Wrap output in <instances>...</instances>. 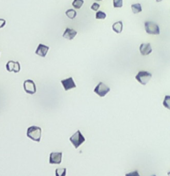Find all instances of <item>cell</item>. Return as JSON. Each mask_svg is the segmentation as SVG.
Listing matches in <instances>:
<instances>
[{
    "instance_id": "obj_1",
    "label": "cell",
    "mask_w": 170,
    "mask_h": 176,
    "mask_svg": "<svg viewBox=\"0 0 170 176\" xmlns=\"http://www.w3.org/2000/svg\"><path fill=\"white\" fill-rule=\"evenodd\" d=\"M27 137L33 141L39 142L41 139V128L38 126H30L27 129Z\"/></svg>"
},
{
    "instance_id": "obj_2",
    "label": "cell",
    "mask_w": 170,
    "mask_h": 176,
    "mask_svg": "<svg viewBox=\"0 0 170 176\" xmlns=\"http://www.w3.org/2000/svg\"><path fill=\"white\" fill-rule=\"evenodd\" d=\"M69 140H70V142L72 143V145L74 146V148H76V149H77V148L85 141V137L83 136V134L80 132V130H77L76 132H75L73 135L71 136Z\"/></svg>"
},
{
    "instance_id": "obj_3",
    "label": "cell",
    "mask_w": 170,
    "mask_h": 176,
    "mask_svg": "<svg viewBox=\"0 0 170 176\" xmlns=\"http://www.w3.org/2000/svg\"><path fill=\"white\" fill-rule=\"evenodd\" d=\"M144 27H145V31L148 34L151 35H159L160 34V29L159 26L152 21H146L144 23Z\"/></svg>"
},
{
    "instance_id": "obj_4",
    "label": "cell",
    "mask_w": 170,
    "mask_h": 176,
    "mask_svg": "<svg viewBox=\"0 0 170 176\" xmlns=\"http://www.w3.org/2000/svg\"><path fill=\"white\" fill-rule=\"evenodd\" d=\"M152 78V74L148 71H139L135 76V79L138 81L140 84L146 85L149 82V80Z\"/></svg>"
},
{
    "instance_id": "obj_5",
    "label": "cell",
    "mask_w": 170,
    "mask_h": 176,
    "mask_svg": "<svg viewBox=\"0 0 170 176\" xmlns=\"http://www.w3.org/2000/svg\"><path fill=\"white\" fill-rule=\"evenodd\" d=\"M109 91H110L109 86L104 84L103 82H99L98 84L96 85V87L94 88V93H96L97 95L100 97H104Z\"/></svg>"
},
{
    "instance_id": "obj_6",
    "label": "cell",
    "mask_w": 170,
    "mask_h": 176,
    "mask_svg": "<svg viewBox=\"0 0 170 176\" xmlns=\"http://www.w3.org/2000/svg\"><path fill=\"white\" fill-rule=\"evenodd\" d=\"M23 88H24L25 92L28 94H35L36 93V85H35L34 81L31 79H27L24 81Z\"/></svg>"
},
{
    "instance_id": "obj_7",
    "label": "cell",
    "mask_w": 170,
    "mask_h": 176,
    "mask_svg": "<svg viewBox=\"0 0 170 176\" xmlns=\"http://www.w3.org/2000/svg\"><path fill=\"white\" fill-rule=\"evenodd\" d=\"M20 69H21V66H20V63L18 62V61H8L7 64H6V70L9 71V72H14V73H18V72H20Z\"/></svg>"
},
{
    "instance_id": "obj_8",
    "label": "cell",
    "mask_w": 170,
    "mask_h": 176,
    "mask_svg": "<svg viewBox=\"0 0 170 176\" xmlns=\"http://www.w3.org/2000/svg\"><path fill=\"white\" fill-rule=\"evenodd\" d=\"M62 161V152H51L49 155L50 164H60Z\"/></svg>"
},
{
    "instance_id": "obj_9",
    "label": "cell",
    "mask_w": 170,
    "mask_h": 176,
    "mask_svg": "<svg viewBox=\"0 0 170 176\" xmlns=\"http://www.w3.org/2000/svg\"><path fill=\"white\" fill-rule=\"evenodd\" d=\"M61 84L63 85V88L65 91H68V90H70V89L76 88V84H75V82L72 77H69V78H67V79L61 80Z\"/></svg>"
},
{
    "instance_id": "obj_10",
    "label": "cell",
    "mask_w": 170,
    "mask_h": 176,
    "mask_svg": "<svg viewBox=\"0 0 170 176\" xmlns=\"http://www.w3.org/2000/svg\"><path fill=\"white\" fill-rule=\"evenodd\" d=\"M139 50H140L141 55H143V56L149 55L150 53L152 52V48H151L150 43H142L140 47H139Z\"/></svg>"
},
{
    "instance_id": "obj_11",
    "label": "cell",
    "mask_w": 170,
    "mask_h": 176,
    "mask_svg": "<svg viewBox=\"0 0 170 176\" xmlns=\"http://www.w3.org/2000/svg\"><path fill=\"white\" fill-rule=\"evenodd\" d=\"M49 50V47L47 45H44V44H39L37 49H36L35 53L38 55V56H41V57H45L47 52H48Z\"/></svg>"
},
{
    "instance_id": "obj_12",
    "label": "cell",
    "mask_w": 170,
    "mask_h": 176,
    "mask_svg": "<svg viewBox=\"0 0 170 176\" xmlns=\"http://www.w3.org/2000/svg\"><path fill=\"white\" fill-rule=\"evenodd\" d=\"M76 35H77L76 30L71 29V28H66L65 31L63 33V37L65 39H68V40H72Z\"/></svg>"
},
{
    "instance_id": "obj_13",
    "label": "cell",
    "mask_w": 170,
    "mask_h": 176,
    "mask_svg": "<svg viewBox=\"0 0 170 176\" xmlns=\"http://www.w3.org/2000/svg\"><path fill=\"white\" fill-rule=\"evenodd\" d=\"M112 29L114 32L116 33H121L122 29H123V22L122 21H117L112 25Z\"/></svg>"
},
{
    "instance_id": "obj_14",
    "label": "cell",
    "mask_w": 170,
    "mask_h": 176,
    "mask_svg": "<svg viewBox=\"0 0 170 176\" xmlns=\"http://www.w3.org/2000/svg\"><path fill=\"white\" fill-rule=\"evenodd\" d=\"M131 9H132V12L134 13V14H138V13H140L142 11V6H141L140 3L132 4L131 5Z\"/></svg>"
},
{
    "instance_id": "obj_15",
    "label": "cell",
    "mask_w": 170,
    "mask_h": 176,
    "mask_svg": "<svg viewBox=\"0 0 170 176\" xmlns=\"http://www.w3.org/2000/svg\"><path fill=\"white\" fill-rule=\"evenodd\" d=\"M83 4H84V0H73V2H72V6L77 9L81 8Z\"/></svg>"
},
{
    "instance_id": "obj_16",
    "label": "cell",
    "mask_w": 170,
    "mask_h": 176,
    "mask_svg": "<svg viewBox=\"0 0 170 176\" xmlns=\"http://www.w3.org/2000/svg\"><path fill=\"white\" fill-rule=\"evenodd\" d=\"M76 15H77V13L74 9H68L67 11H66V16L70 19H74L75 17H76Z\"/></svg>"
},
{
    "instance_id": "obj_17",
    "label": "cell",
    "mask_w": 170,
    "mask_h": 176,
    "mask_svg": "<svg viewBox=\"0 0 170 176\" xmlns=\"http://www.w3.org/2000/svg\"><path fill=\"white\" fill-rule=\"evenodd\" d=\"M163 106L165 108H167L168 110H170V95H166L165 97H164Z\"/></svg>"
},
{
    "instance_id": "obj_18",
    "label": "cell",
    "mask_w": 170,
    "mask_h": 176,
    "mask_svg": "<svg viewBox=\"0 0 170 176\" xmlns=\"http://www.w3.org/2000/svg\"><path fill=\"white\" fill-rule=\"evenodd\" d=\"M55 176H66V168H57L55 170Z\"/></svg>"
},
{
    "instance_id": "obj_19",
    "label": "cell",
    "mask_w": 170,
    "mask_h": 176,
    "mask_svg": "<svg viewBox=\"0 0 170 176\" xmlns=\"http://www.w3.org/2000/svg\"><path fill=\"white\" fill-rule=\"evenodd\" d=\"M95 18L96 19H105L106 18V13L103 12V11H97Z\"/></svg>"
},
{
    "instance_id": "obj_20",
    "label": "cell",
    "mask_w": 170,
    "mask_h": 176,
    "mask_svg": "<svg viewBox=\"0 0 170 176\" xmlns=\"http://www.w3.org/2000/svg\"><path fill=\"white\" fill-rule=\"evenodd\" d=\"M113 6L115 8H121L123 6V0H113Z\"/></svg>"
},
{
    "instance_id": "obj_21",
    "label": "cell",
    "mask_w": 170,
    "mask_h": 176,
    "mask_svg": "<svg viewBox=\"0 0 170 176\" xmlns=\"http://www.w3.org/2000/svg\"><path fill=\"white\" fill-rule=\"evenodd\" d=\"M99 8H100V5L99 3H97V2H95V3H93L92 5H91V9H92L93 11H98L99 10Z\"/></svg>"
},
{
    "instance_id": "obj_22",
    "label": "cell",
    "mask_w": 170,
    "mask_h": 176,
    "mask_svg": "<svg viewBox=\"0 0 170 176\" xmlns=\"http://www.w3.org/2000/svg\"><path fill=\"white\" fill-rule=\"evenodd\" d=\"M125 176H140V175H139L138 171H132V172H130V173H126V174H125Z\"/></svg>"
},
{
    "instance_id": "obj_23",
    "label": "cell",
    "mask_w": 170,
    "mask_h": 176,
    "mask_svg": "<svg viewBox=\"0 0 170 176\" xmlns=\"http://www.w3.org/2000/svg\"><path fill=\"white\" fill-rule=\"evenodd\" d=\"M5 24H6V20L0 18V28H3V27L5 26Z\"/></svg>"
},
{
    "instance_id": "obj_24",
    "label": "cell",
    "mask_w": 170,
    "mask_h": 176,
    "mask_svg": "<svg viewBox=\"0 0 170 176\" xmlns=\"http://www.w3.org/2000/svg\"><path fill=\"white\" fill-rule=\"evenodd\" d=\"M162 0H156V2H161Z\"/></svg>"
},
{
    "instance_id": "obj_25",
    "label": "cell",
    "mask_w": 170,
    "mask_h": 176,
    "mask_svg": "<svg viewBox=\"0 0 170 176\" xmlns=\"http://www.w3.org/2000/svg\"><path fill=\"white\" fill-rule=\"evenodd\" d=\"M167 175H168V176H170V171H169L168 173H167Z\"/></svg>"
},
{
    "instance_id": "obj_26",
    "label": "cell",
    "mask_w": 170,
    "mask_h": 176,
    "mask_svg": "<svg viewBox=\"0 0 170 176\" xmlns=\"http://www.w3.org/2000/svg\"><path fill=\"white\" fill-rule=\"evenodd\" d=\"M95 1H102V0H95Z\"/></svg>"
},
{
    "instance_id": "obj_27",
    "label": "cell",
    "mask_w": 170,
    "mask_h": 176,
    "mask_svg": "<svg viewBox=\"0 0 170 176\" xmlns=\"http://www.w3.org/2000/svg\"><path fill=\"white\" fill-rule=\"evenodd\" d=\"M151 176H156V175H155V174H153V175H151Z\"/></svg>"
}]
</instances>
